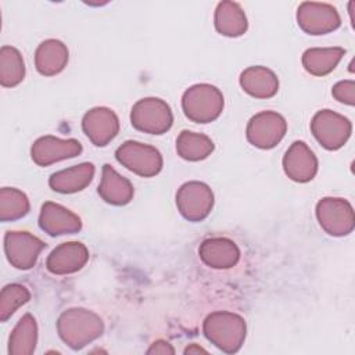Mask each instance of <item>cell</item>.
<instances>
[{"label":"cell","instance_id":"cell-3","mask_svg":"<svg viewBox=\"0 0 355 355\" xmlns=\"http://www.w3.org/2000/svg\"><path fill=\"white\" fill-rule=\"evenodd\" d=\"M184 115L197 123L215 121L223 110V96L212 85L200 83L189 87L182 98Z\"/></svg>","mask_w":355,"mask_h":355},{"label":"cell","instance_id":"cell-31","mask_svg":"<svg viewBox=\"0 0 355 355\" xmlns=\"http://www.w3.org/2000/svg\"><path fill=\"white\" fill-rule=\"evenodd\" d=\"M200 352H207V351H205L204 348L196 345V344H191L190 347H187V348L184 349V354H200Z\"/></svg>","mask_w":355,"mask_h":355},{"label":"cell","instance_id":"cell-29","mask_svg":"<svg viewBox=\"0 0 355 355\" xmlns=\"http://www.w3.org/2000/svg\"><path fill=\"white\" fill-rule=\"evenodd\" d=\"M331 94L340 101L348 105H354L355 103V83L354 80H341L334 85Z\"/></svg>","mask_w":355,"mask_h":355},{"label":"cell","instance_id":"cell-13","mask_svg":"<svg viewBox=\"0 0 355 355\" xmlns=\"http://www.w3.org/2000/svg\"><path fill=\"white\" fill-rule=\"evenodd\" d=\"M82 129L94 146L104 147L118 135L119 121L112 110L96 107L85 114Z\"/></svg>","mask_w":355,"mask_h":355},{"label":"cell","instance_id":"cell-12","mask_svg":"<svg viewBox=\"0 0 355 355\" xmlns=\"http://www.w3.org/2000/svg\"><path fill=\"white\" fill-rule=\"evenodd\" d=\"M297 21L309 35H324L340 26V17L334 7L322 3H302L298 7Z\"/></svg>","mask_w":355,"mask_h":355},{"label":"cell","instance_id":"cell-25","mask_svg":"<svg viewBox=\"0 0 355 355\" xmlns=\"http://www.w3.org/2000/svg\"><path fill=\"white\" fill-rule=\"evenodd\" d=\"M176 151L183 159L200 161L214 151V143L205 135L183 130L176 139Z\"/></svg>","mask_w":355,"mask_h":355},{"label":"cell","instance_id":"cell-7","mask_svg":"<svg viewBox=\"0 0 355 355\" xmlns=\"http://www.w3.org/2000/svg\"><path fill=\"white\" fill-rule=\"evenodd\" d=\"M316 218L322 229L331 236H345L354 229V211L343 198H322L316 205Z\"/></svg>","mask_w":355,"mask_h":355},{"label":"cell","instance_id":"cell-23","mask_svg":"<svg viewBox=\"0 0 355 355\" xmlns=\"http://www.w3.org/2000/svg\"><path fill=\"white\" fill-rule=\"evenodd\" d=\"M215 28L220 35L236 37L247 31V18L237 3L222 1L215 11Z\"/></svg>","mask_w":355,"mask_h":355},{"label":"cell","instance_id":"cell-8","mask_svg":"<svg viewBox=\"0 0 355 355\" xmlns=\"http://www.w3.org/2000/svg\"><path fill=\"white\" fill-rule=\"evenodd\" d=\"M179 212L191 222L205 219L214 205L212 190L201 182H187L176 193Z\"/></svg>","mask_w":355,"mask_h":355},{"label":"cell","instance_id":"cell-14","mask_svg":"<svg viewBox=\"0 0 355 355\" xmlns=\"http://www.w3.org/2000/svg\"><path fill=\"white\" fill-rule=\"evenodd\" d=\"M283 168L291 180L305 183L316 175L318 159L304 141H294L283 157Z\"/></svg>","mask_w":355,"mask_h":355},{"label":"cell","instance_id":"cell-16","mask_svg":"<svg viewBox=\"0 0 355 355\" xmlns=\"http://www.w3.org/2000/svg\"><path fill=\"white\" fill-rule=\"evenodd\" d=\"M39 226L50 236L73 234L82 229L78 215L55 202H44L39 215Z\"/></svg>","mask_w":355,"mask_h":355},{"label":"cell","instance_id":"cell-15","mask_svg":"<svg viewBox=\"0 0 355 355\" xmlns=\"http://www.w3.org/2000/svg\"><path fill=\"white\" fill-rule=\"evenodd\" d=\"M89 259V251L79 241H68L55 247L46 259L47 269L54 275L78 272Z\"/></svg>","mask_w":355,"mask_h":355},{"label":"cell","instance_id":"cell-17","mask_svg":"<svg viewBox=\"0 0 355 355\" xmlns=\"http://www.w3.org/2000/svg\"><path fill=\"white\" fill-rule=\"evenodd\" d=\"M202 262L215 269H227L237 263L240 258V251L237 245L222 237L207 239L202 241L198 250Z\"/></svg>","mask_w":355,"mask_h":355},{"label":"cell","instance_id":"cell-9","mask_svg":"<svg viewBox=\"0 0 355 355\" xmlns=\"http://www.w3.org/2000/svg\"><path fill=\"white\" fill-rule=\"evenodd\" d=\"M284 118L273 111H262L254 115L247 125V139L258 148L275 147L286 135Z\"/></svg>","mask_w":355,"mask_h":355},{"label":"cell","instance_id":"cell-1","mask_svg":"<svg viewBox=\"0 0 355 355\" xmlns=\"http://www.w3.org/2000/svg\"><path fill=\"white\" fill-rule=\"evenodd\" d=\"M60 338L72 349H80L103 334L101 318L85 308L64 311L57 320Z\"/></svg>","mask_w":355,"mask_h":355},{"label":"cell","instance_id":"cell-21","mask_svg":"<svg viewBox=\"0 0 355 355\" xmlns=\"http://www.w3.org/2000/svg\"><path fill=\"white\" fill-rule=\"evenodd\" d=\"M68 62L67 46L55 39H49L39 44L35 53V65L39 73L53 76L60 73Z\"/></svg>","mask_w":355,"mask_h":355},{"label":"cell","instance_id":"cell-20","mask_svg":"<svg viewBox=\"0 0 355 355\" xmlns=\"http://www.w3.org/2000/svg\"><path fill=\"white\" fill-rule=\"evenodd\" d=\"M240 85L245 93L257 98L273 97L279 90L277 76L266 67H250L243 71Z\"/></svg>","mask_w":355,"mask_h":355},{"label":"cell","instance_id":"cell-4","mask_svg":"<svg viewBox=\"0 0 355 355\" xmlns=\"http://www.w3.org/2000/svg\"><path fill=\"white\" fill-rule=\"evenodd\" d=\"M130 122L137 130L150 135H162L171 129L173 116L171 107L164 100L147 97L133 105Z\"/></svg>","mask_w":355,"mask_h":355},{"label":"cell","instance_id":"cell-6","mask_svg":"<svg viewBox=\"0 0 355 355\" xmlns=\"http://www.w3.org/2000/svg\"><path fill=\"white\" fill-rule=\"evenodd\" d=\"M351 122L331 110H322L315 114L311 130L315 139L327 150H338L351 135Z\"/></svg>","mask_w":355,"mask_h":355},{"label":"cell","instance_id":"cell-24","mask_svg":"<svg viewBox=\"0 0 355 355\" xmlns=\"http://www.w3.org/2000/svg\"><path fill=\"white\" fill-rule=\"evenodd\" d=\"M345 51L340 47L308 49L302 54V65L311 75L323 76L330 73L337 67Z\"/></svg>","mask_w":355,"mask_h":355},{"label":"cell","instance_id":"cell-18","mask_svg":"<svg viewBox=\"0 0 355 355\" xmlns=\"http://www.w3.org/2000/svg\"><path fill=\"white\" fill-rule=\"evenodd\" d=\"M94 176V165L83 162L51 175L49 184L54 191L69 194L83 190Z\"/></svg>","mask_w":355,"mask_h":355},{"label":"cell","instance_id":"cell-19","mask_svg":"<svg viewBox=\"0 0 355 355\" xmlns=\"http://www.w3.org/2000/svg\"><path fill=\"white\" fill-rule=\"evenodd\" d=\"M98 194L108 204L125 205L133 197V186L111 165L105 164L103 166L101 183L98 184Z\"/></svg>","mask_w":355,"mask_h":355},{"label":"cell","instance_id":"cell-10","mask_svg":"<svg viewBox=\"0 0 355 355\" xmlns=\"http://www.w3.org/2000/svg\"><path fill=\"white\" fill-rule=\"evenodd\" d=\"M46 244L28 232H7L4 236V251L8 262L17 269H31Z\"/></svg>","mask_w":355,"mask_h":355},{"label":"cell","instance_id":"cell-27","mask_svg":"<svg viewBox=\"0 0 355 355\" xmlns=\"http://www.w3.org/2000/svg\"><path fill=\"white\" fill-rule=\"evenodd\" d=\"M29 212V200L25 193L14 187L0 190V219L3 222L15 220Z\"/></svg>","mask_w":355,"mask_h":355},{"label":"cell","instance_id":"cell-26","mask_svg":"<svg viewBox=\"0 0 355 355\" xmlns=\"http://www.w3.org/2000/svg\"><path fill=\"white\" fill-rule=\"evenodd\" d=\"M25 64L21 53L11 46L0 49V83L4 87H14L24 80Z\"/></svg>","mask_w":355,"mask_h":355},{"label":"cell","instance_id":"cell-30","mask_svg":"<svg viewBox=\"0 0 355 355\" xmlns=\"http://www.w3.org/2000/svg\"><path fill=\"white\" fill-rule=\"evenodd\" d=\"M147 354H161V355H166V354H175L173 347L164 340H157L151 344V347L147 349Z\"/></svg>","mask_w":355,"mask_h":355},{"label":"cell","instance_id":"cell-28","mask_svg":"<svg viewBox=\"0 0 355 355\" xmlns=\"http://www.w3.org/2000/svg\"><path fill=\"white\" fill-rule=\"evenodd\" d=\"M31 298L29 290L22 284H7L0 294V320L6 322L21 305Z\"/></svg>","mask_w":355,"mask_h":355},{"label":"cell","instance_id":"cell-5","mask_svg":"<svg viewBox=\"0 0 355 355\" xmlns=\"http://www.w3.org/2000/svg\"><path fill=\"white\" fill-rule=\"evenodd\" d=\"M115 157L119 164L143 178H151L162 168V157L155 147L133 140L118 147Z\"/></svg>","mask_w":355,"mask_h":355},{"label":"cell","instance_id":"cell-22","mask_svg":"<svg viewBox=\"0 0 355 355\" xmlns=\"http://www.w3.org/2000/svg\"><path fill=\"white\" fill-rule=\"evenodd\" d=\"M37 343V324L31 313H25L14 327L8 338L10 355H31Z\"/></svg>","mask_w":355,"mask_h":355},{"label":"cell","instance_id":"cell-11","mask_svg":"<svg viewBox=\"0 0 355 355\" xmlns=\"http://www.w3.org/2000/svg\"><path fill=\"white\" fill-rule=\"evenodd\" d=\"M82 146L75 139H58L54 136L39 137L32 148L31 157L39 166H49L54 162L79 155Z\"/></svg>","mask_w":355,"mask_h":355},{"label":"cell","instance_id":"cell-2","mask_svg":"<svg viewBox=\"0 0 355 355\" xmlns=\"http://www.w3.org/2000/svg\"><path fill=\"white\" fill-rule=\"evenodd\" d=\"M204 334L208 341L223 352H237L245 340V322L233 312L218 311L209 313L202 326Z\"/></svg>","mask_w":355,"mask_h":355}]
</instances>
